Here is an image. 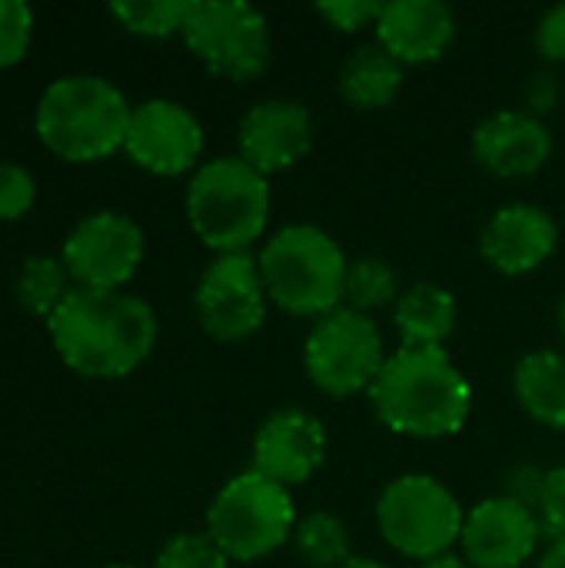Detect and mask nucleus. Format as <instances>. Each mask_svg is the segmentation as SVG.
Masks as SVG:
<instances>
[{
  "mask_svg": "<svg viewBox=\"0 0 565 568\" xmlns=\"http://www.w3.org/2000/svg\"><path fill=\"white\" fill-rule=\"evenodd\" d=\"M226 562L210 536H176L157 556V568H230Z\"/></svg>",
  "mask_w": 565,
  "mask_h": 568,
  "instance_id": "a878e982",
  "label": "nucleus"
},
{
  "mask_svg": "<svg viewBox=\"0 0 565 568\" xmlns=\"http://www.w3.org/2000/svg\"><path fill=\"white\" fill-rule=\"evenodd\" d=\"M543 536L539 516L506 496L483 499L463 523V559L473 568H523Z\"/></svg>",
  "mask_w": 565,
  "mask_h": 568,
  "instance_id": "ddd939ff",
  "label": "nucleus"
},
{
  "mask_svg": "<svg viewBox=\"0 0 565 568\" xmlns=\"http://www.w3.org/2000/svg\"><path fill=\"white\" fill-rule=\"evenodd\" d=\"M303 363L313 386L330 396L370 393L386 363L383 336L370 316L336 306L313 323L303 346Z\"/></svg>",
  "mask_w": 565,
  "mask_h": 568,
  "instance_id": "1a4fd4ad",
  "label": "nucleus"
},
{
  "mask_svg": "<svg viewBox=\"0 0 565 568\" xmlns=\"http://www.w3.org/2000/svg\"><path fill=\"white\" fill-rule=\"evenodd\" d=\"M463 509L456 496L433 476L410 473L393 479L376 503L383 539L406 559H440L463 539Z\"/></svg>",
  "mask_w": 565,
  "mask_h": 568,
  "instance_id": "0eeeda50",
  "label": "nucleus"
},
{
  "mask_svg": "<svg viewBox=\"0 0 565 568\" xmlns=\"http://www.w3.org/2000/svg\"><path fill=\"white\" fill-rule=\"evenodd\" d=\"M37 196L33 176L20 163H0V220H20Z\"/></svg>",
  "mask_w": 565,
  "mask_h": 568,
  "instance_id": "cd10ccee",
  "label": "nucleus"
},
{
  "mask_svg": "<svg viewBox=\"0 0 565 568\" xmlns=\"http://www.w3.org/2000/svg\"><path fill=\"white\" fill-rule=\"evenodd\" d=\"M539 526H543V536H549L553 542H565V466L546 473Z\"/></svg>",
  "mask_w": 565,
  "mask_h": 568,
  "instance_id": "c756f323",
  "label": "nucleus"
},
{
  "mask_svg": "<svg viewBox=\"0 0 565 568\" xmlns=\"http://www.w3.org/2000/svg\"><path fill=\"white\" fill-rule=\"evenodd\" d=\"M123 150L137 166L157 176H180L196 166L203 153V126L176 100H147L130 113Z\"/></svg>",
  "mask_w": 565,
  "mask_h": 568,
  "instance_id": "f8f14e48",
  "label": "nucleus"
},
{
  "mask_svg": "<svg viewBox=\"0 0 565 568\" xmlns=\"http://www.w3.org/2000/svg\"><path fill=\"white\" fill-rule=\"evenodd\" d=\"M543 489H546V473L536 469V466H516L509 476H506V489L503 496L539 513V503H543Z\"/></svg>",
  "mask_w": 565,
  "mask_h": 568,
  "instance_id": "7c9ffc66",
  "label": "nucleus"
},
{
  "mask_svg": "<svg viewBox=\"0 0 565 568\" xmlns=\"http://www.w3.org/2000/svg\"><path fill=\"white\" fill-rule=\"evenodd\" d=\"M67 266L63 260H53V256H27L20 273H17V300L27 313L33 316H43L50 320L57 313V306L63 303V296L70 293L67 290Z\"/></svg>",
  "mask_w": 565,
  "mask_h": 568,
  "instance_id": "5701e85b",
  "label": "nucleus"
},
{
  "mask_svg": "<svg viewBox=\"0 0 565 568\" xmlns=\"http://www.w3.org/2000/svg\"><path fill=\"white\" fill-rule=\"evenodd\" d=\"M186 216L193 233L220 256L246 253L266 230L270 183L243 156H216L193 173Z\"/></svg>",
  "mask_w": 565,
  "mask_h": 568,
  "instance_id": "39448f33",
  "label": "nucleus"
},
{
  "mask_svg": "<svg viewBox=\"0 0 565 568\" xmlns=\"http://www.w3.org/2000/svg\"><path fill=\"white\" fill-rule=\"evenodd\" d=\"M296 529L290 489L246 469L233 476L206 513V536L226 559L256 562L276 552Z\"/></svg>",
  "mask_w": 565,
  "mask_h": 568,
  "instance_id": "423d86ee",
  "label": "nucleus"
},
{
  "mask_svg": "<svg viewBox=\"0 0 565 568\" xmlns=\"http://www.w3.org/2000/svg\"><path fill=\"white\" fill-rule=\"evenodd\" d=\"M47 329L60 359L87 379L133 373L157 343L153 310L120 290L70 286Z\"/></svg>",
  "mask_w": 565,
  "mask_h": 568,
  "instance_id": "f257e3e1",
  "label": "nucleus"
},
{
  "mask_svg": "<svg viewBox=\"0 0 565 568\" xmlns=\"http://www.w3.org/2000/svg\"><path fill=\"white\" fill-rule=\"evenodd\" d=\"M380 43L406 67L446 53L456 37V17L443 0H390L376 20Z\"/></svg>",
  "mask_w": 565,
  "mask_h": 568,
  "instance_id": "a211bd4d",
  "label": "nucleus"
},
{
  "mask_svg": "<svg viewBox=\"0 0 565 568\" xmlns=\"http://www.w3.org/2000/svg\"><path fill=\"white\" fill-rule=\"evenodd\" d=\"M183 40L210 73L226 80L260 77L273 53L266 17L243 0H193Z\"/></svg>",
  "mask_w": 565,
  "mask_h": 568,
  "instance_id": "6e6552de",
  "label": "nucleus"
},
{
  "mask_svg": "<svg viewBox=\"0 0 565 568\" xmlns=\"http://www.w3.org/2000/svg\"><path fill=\"white\" fill-rule=\"evenodd\" d=\"M556 103H559V80H556V73H549V70L533 73L529 83H526V106H529V113L543 116Z\"/></svg>",
  "mask_w": 565,
  "mask_h": 568,
  "instance_id": "473e14b6",
  "label": "nucleus"
},
{
  "mask_svg": "<svg viewBox=\"0 0 565 568\" xmlns=\"http://www.w3.org/2000/svg\"><path fill=\"white\" fill-rule=\"evenodd\" d=\"M539 568H565V542H553L539 559Z\"/></svg>",
  "mask_w": 565,
  "mask_h": 568,
  "instance_id": "72a5a7b5",
  "label": "nucleus"
},
{
  "mask_svg": "<svg viewBox=\"0 0 565 568\" xmlns=\"http://www.w3.org/2000/svg\"><path fill=\"white\" fill-rule=\"evenodd\" d=\"M133 106L97 73H70L53 80L37 103V136L63 160L90 163L123 146Z\"/></svg>",
  "mask_w": 565,
  "mask_h": 568,
  "instance_id": "7ed1b4c3",
  "label": "nucleus"
},
{
  "mask_svg": "<svg viewBox=\"0 0 565 568\" xmlns=\"http://www.w3.org/2000/svg\"><path fill=\"white\" fill-rule=\"evenodd\" d=\"M400 300V280L396 270L380 256H360L346 266L343 280V306L370 316L373 310H383Z\"/></svg>",
  "mask_w": 565,
  "mask_h": 568,
  "instance_id": "4be33fe9",
  "label": "nucleus"
},
{
  "mask_svg": "<svg viewBox=\"0 0 565 568\" xmlns=\"http://www.w3.org/2000/svg\"><path fill=\"white\" fill-rule=\"evenodd\" d=\"M403 87V63L376 40L350 53L340 70V93L360 110H380L396 100Z\"/></svg>",
  "mask_w": 565,
  "mask_h": 568,
  "instance_id": "aec40b11",
  "label": "nucleus"
},
{
  "mask_svg": "<svg viewBox=\"0 0 565 568\" xmlns=\"http://www.w3.org/2000/svg\"><path fill=\"white\" fill-rule=\"evenodd\" d=\"M396 333L410 349H443L456 329V300L440 283H413L396 300Z\"/></svg>",
  "mask_w": 565,
  "mask_h": 568,
  "instance_id": "6ab92c4d",
  "label": "nucleus"
},
{
  "mask_svg": "<svg viewBox=\"0 0 565 568\" xmlns=\"http://www.w3.org/2000/svg\"><path fill=\"white\" fill-rule=\"evenodd\" d=\"M519 406L543 426L565 429V353H529L513 373Z\"/></svg>",
  "mask_w": 565,
  "mask_h": 568,
  "instance_id": "412c9836",
  "label": "nucleus"
},
{
  "mask_svg": "<svg viewBox=\"0 0 565 568\" xmlns=\"http://www.w3.org/2000/svg\"><path fill=\"white\" fill-rule=\"evenodd\" d=\"M30 30L33 10L23 0H0V67H10L27 53Z\"/></svg>",
  "mask_w": 565,
  "mask_h": 568,
  "instance_id": "bb28decb",
  "label": "nucleus"
},
{
  "mask_svg": "<svg viewBox=\"0 0 565 568\" xmlns=\"http://www.w3.org/2000/svg\"><path fill=\"white\" fill-rule=\"evenodd\" d=\"M559 329H563V336H565V300H563V306H559Z\"/></svg>",
  "mask_w": 565,
  "mask_h": 568,
  "instance_id": "e433bc0d",
  "label": "nucleus"
},
{
  "mask_svg": "<svg viewBox=\"0 0 565 568\" xmlns=\"http://www.w3.org/2000/svg\"><path fill=\"white\" fill-rule=\"evenodd\" d=\"M383 426L413 439L453 436L466 426L473 389L446 349H396L370 386Z\"/></svg>",
  "mask_w": 565,
  "mask_h": 568,
  "instance_id": "f03ea898",
  "label": "nucleus"
},
{
  "mask_svg": "<svg viewBox=\"0 0 565 568\" xmlns=\"http://www.w3.org/2000/svg\"><path fill=\"white\" fill-rule=\"evenodd\" d=\"M536 47L546 60L565 63V3L543 13V20L536 27Z\"/></svg>",
  "mask_w": 565,
  "mask_h": 568,
  "instance_id": "2f4dec72",
  "label": "nucleus"
},
{
  "mask_svg": "<svg viewBox=\"0 0 565 568\" xmlns=\"http://www.w3.org/2000/svg\"><path fill=\"white\" fill-rule=\"evenodd\" d=\"M340 568H390V566H383V562H376V559H360V556H353L346 566H340Z\"/></svg>",
  "mask_w": 565,
  "mask_h": 568,
  "instance_id": "c9c22d12",
  "label": "nucleus"
},
{
  "mask_svg": "<svg viewBox=\"0 0 565 568\" xmlns=\"http://www.w3.org/2000/svg\"><path fill=\"white\" fill-rule=\"evenodd\" d=\"M313 146V116L296 100H263L240 120V156L263 176L300 163Z\"/></svg>",
  "mask_w": 565,
  "mask_h": 568,
  "instance_id": "2eb2a0df",
  "label": "nucleus"
},
{
  "mask_svg": "<svg viewBox=\"0 0 565 568\" xmlns=\"http://www.w3.org/2000/svg\"><path fill=\"white\" fill-rule=\"evenodd\" d=\"M60 260L77 286L120 290L143 260V230L113 210L90 213L70 230Z\"/></svg>",
  "mask_w": 565,
  "mask_h": 568,
  "instance_id": "9b49d317",
  "label": "nucleus"
},
{
  "mask_svg": "<svg viewBox=\"0 0 565 568\" xmlns=\"http://www.w3.org/2000/svg\"><path fill=\"white\" fill-rule=\"evenodd\" d=\"M266 300L290 316H326L343 306L346 256L340 243L310 223H293L273 233L256 256Z\"/></svg>",
  "mask_w": 565,
  "mask_h": 568,
  "instance_id": "20e7f679",
  "label": "nucleus"
},
{
  "mask_svg": "<svg viewBox=\"0 0 565 568\" xmlns=\"http://www.w3.org/2000/svg\"><path fill=\"white\" fill-rule=\"evenodd\" d=\"M193 0H117L110 3V13L140 37H170L183 33L186 13Z\"/></svg>",
  "mask_w": 565,
  "mask_h": 568,
  "instance_id": "393cba45",
  "label": "nucleus"
},
{
  "mask_svg": "<svg viewBox=\"0 0 565 568\" xmlns=\"http://www.w3.org/2000/svg\"><path fill=\"white\" fill-rule=\"evenodd\" d=\"M473 156L493 176H533L553 156V133L529 110H500L476 126Z\"/></svg>",
  "mask_w": 565,
  "mask_h": 568,
  "instance_id": "dca6fc26",
  "label": "nucleus"
},
{
  "mask_svg": "<svg viewBox=\"0 0 565 568\" xmlns=\"http://www.w3.org/2000/svg\"><path fill=\"white\" fill-rule=\"evenodd\" d=\"M107 568H133V566H107Z\"/></svg>",
  "mask_w": 565,
  "mask_h": 568,
  "instance_id": "4c0bfd02",
  "label": "nucleus"
},
{
  "mask_svg": "<svg viewBox=\"0 0 565 568\" xmlns=\"http://www.w3.org/2000/svg\"><path fill=\"white\" fill-rule=\"evenodd\" d=\"M420 568H473L466 559H460V556H440V559H430V562H423Z\"/></svg>",
  "mask_w": 565,
  "mask_h": 568,
  "instance_id": "f704fd0d",
  "label": "nucleus"
},
{
  "mask_svg": "<svg viewBox=\"0 0 565 568\" xmlns=\"http://www.w3.org/2000/svg\"><path fill=\"white\" fill-rule=\"evenodd\" d=\"M293 542L300 559L310 568H340L346 566L350 556V532L346 526L330 513H310L296 523Z\"/></svg>",
  "mask_w": 565,
  "mask_h": 568,
  "instance_id": "b1692460",
  "label": "nucleus"
},
{
  "mask_svg": "<svg viewBox=\"0 0 565 568\" xmlns=\"http://www.w3.org/2000/svg\"><path fill=\"white\" fill-rule=\"evenodd\" d=\"M316 13L330 20L336 30L353 33V30L376 23L383 13V3L380 0H326V3H316Z\"/></svg>",
  "mask_w": 565,
  "mask_h": 568,
  "instance_id": "c85d7f7f",
  "label": "nucleus"
},
{
  "mask_svg": "<svg viewBox=\"0 0 565 568\" xmlns=\"http://www.w3.org/2000/svg\"><path fill=\"white\" fill-rule=\"evenodd\" d=\"M556 220L536 203H509L493 213L483 226L480 250L486 263L506 276H523L539 270L556 250Z\"/></svg>",
  "mask_w": 565,
  "mask_h": 568,
  "instance_id": "f3484780",
  "label": "nucleus"
},
{
  "mask_svg": "<svg viewBox=\"0 0 565 568\" xmlns=\"http://www.w3.org/2000/svg\"><path fill=\"white\" fill-rule=\"evenodd\" d=\"M326 459V429L303 409L273 413L253 439V473L290 489L306 483Z\"/></svg>",
  "mask_w": 565,
  "mask_h": 568,
  "instance_id": "4468645a",
  "label": "nucleus"
},
{
  "mask_svg": "<svg viewBox=\"0 0 565 568\" xmlns=\"http://www.w3.org/2000/svg\"><path fill=\"white\" fill-rule=\"evenodd\" d=\"M196 316L220 343L253 336L266 320V286L250 253L216 256L196 283Z\"/></svg>",
  "mask_w": 565,
  "mask_h": 568,
  "instance_id": "9d476101",
  "label": "nucleus"
}]
</instances>
